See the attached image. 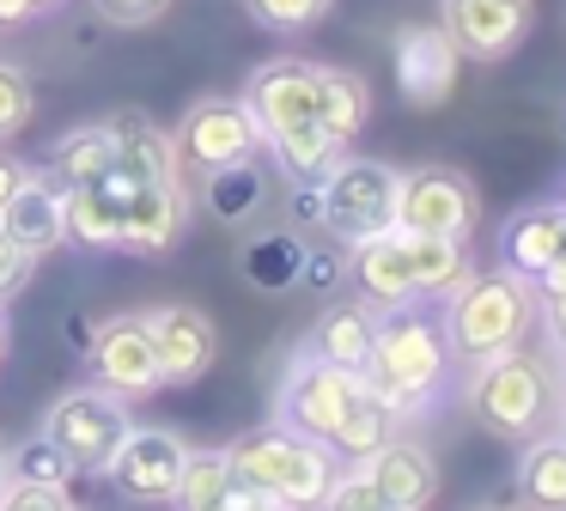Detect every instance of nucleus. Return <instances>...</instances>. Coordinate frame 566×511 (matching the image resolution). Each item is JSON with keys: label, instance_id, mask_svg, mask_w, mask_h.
<instances>
[{"label": "nucleus", "instance_id": "nucleus-30", "mask_svg": "<svg viewBox=\"0 0 566 511\" xmlns=\"http://www.w3.org/2000/svg\"><path fill=\"white\" fill-rule=\"evenodd\" d=\"M366 116H371V85L359 80V73H347V67H323V97H317L323 134L342 140V146H354L359 128H366Z\"/></svg>", "mask_w": 566, "mask_h": 511}, {"label": "nucleus", "instance_id": "nucleus-50", "mask_svg": "<svg viewBox=\"0 0 566 511\" xmlns=\"http://www.w3.org/2000/svg\"><path fill=\"white\" fill-rule=\"evenodd\" d=\"M554 201H560V207H566V182H560V195H554Z\"/></svg>", "mask_w": 566, "mask_h": 511}, {"label": "nucleus", "instance_id": "nucleus-40", "mask_svg": "<svg viewBox=\"0 0 566 511\" xmlns=\"http://www.w3.org/2000/svg\"><path fill=\"white\" fill-rule=\"evenodd\" d=\"M536 316H542V328H548L554 353L566 359V292H548V286H536Z\"/></svg>", "mask_w": 566, "mask_h": 511}, {"label": "nucleus", "instance_id": "nucleus-18", "mask_svg": "<svg viewBox=\"0 0 566 511\" xmlns=\"http://www.w3.org/2000/svg\"><path fill=\"white\" fill-rule=\"evenodd\" d=\"M566 255V207L560 201H536V207H517L500 231V268H512L517 280L542 286L548 268Z\"/></svg>", "mask_w": 566, "mask_h": 511}, {"label": "nucleus", "instance_id": "nucleus-17", "mask_svg": "<svg viewBox=\"0 0 566 511\" xmlns=\"http://www.w3.org/2000/svg\"><path fill=\"white\" fill-rule=\"evenodd\" d=\"M184 238V182L177 177H135L123 195V243L128 255H159Z\"/></svg>", "mask_w": 566, "mask_h": 511}, {"label": "nucleus", "instance_id": "nucleus-5", "mask_svg": "<svg viewBox=\"0 0 566 511\" xmlns=\"http://www.w3.org/2000/svg\"><path fill=\"white\" fill-rule=\"evenodd\" d=\"M457 299L451 311H444V347L457 353V359H488V353H505L517 347V341L530 335V323H536V286L530 280H517L512 268H500V274H475V280H457Z\"/></svg>", "mask_w": 566, "mask_h": 511}, {"label": "nucleus", "instance_id": "nucleus-49", "mask_svg": "<svg viewBox=\"0 0 566 511\" xmlns=\"http://www.w3.org/2000/svg\"><path fill=\"white\" fill-rule=\"evenodd\" d=\"M475 511H517V505H475Z\"/></svg>", "mask_w": 566, "mask_h": 511}, {"label": "nucleus", "instance_id": "nucleus-15", "mask_svg": "<svg viewBox=\"0 0 566 511\" xmlns=\"http://www.w3.org/2000/svg\"><path fill=\"white\" fill-rule=\"evenodd\" d=\"M457 43L444 36V24H408L396 36V85L415 109H439L457 85Z\"/></svg>", "mask_w": 566, "mask_h": 511}, {"label": "nucleus", "instance_id": "nucleus-35", "mask_svg": "<svg viewBox=\"0 0 566 511\" xmlns=\"http://www.w3.org/2000/svg\"><path fill=\"white\" fill-rule=\"evenodd\" d=\"M298 286L329 299L347 286V243H305V262H298Z\"/></svg>", "mask_w": 566, "mask_h": 511}, {"label": "nucleus", "instance_id": "nucleus-1", "mask_svg": "<svg viewBox=\"0 0 566 511\" xmlns=\"http://www.w3.org/2000/svg\"><path fill=\"white\" fill-rule=\"evenodd\" d=\"M444 328L439 316L415 311V304H396L390 316H378V335H371V359H366V389H378L396 414H420L444 384Z\"/></svg>", "mask_w": 566, "mask_h": 511}, {"label": "nucleus", "instance_id": "nucleus-44", "mask_svg": "<svg viewBox=\"0 0 566 511\" xmlns=\"http://www.w3.org/2000/svg\"><path fill=\"white\" fill-rule=\"evenodd\" d=\"M293 219H305V226H317V219H323L317 182H298V195H293Z\"/></svg>", "mask_w": 566, "mask_h": 511}, {"label": "nucleus", "instance_id": "nucleus-38", "mask_svg": "<svg viewBox=\"0 0 566 511\" xmlns=\"http://www.w3.org/2000/svg\"><path fill=\"white\" fill-rule=\"evenodd\" d=\"M0 511H74L67 487H31V481H7Z\"/></svg>", "mask_w": 566, "mask_h": 511}, {"label": "nucleus", "instance_id": "nucleus-12", "mask_svg": "<svg viewBox=\"0 0 566 511\" xmlns=\"http://www.w3.org/2000/svg\"><path fill=\"white\" fill-rule=\"evenodd\" d=\"M86 365L98 372V384L111 396H153L159 389V353H153L147 316H104L98 341H92Z\"/></svg>", "mask_w": 566, "mask_h": 511}, {"label": "nucleus", "instance_id": "nucleus-19", "mask_svg": "<svg viewBox=\"0 0 566 511\" xmlns=\"http://www.w3.org/2000/svg\"><path fill=\"white\" fill-rule=\"evenodd\" d=\"M128 170L116 165L104 182H80V189H62V226L67 243L80 250H116L123 243V195H128Z\"/></svg>", "mask_w": 566, "mask_h": 511}, {"label": "nucleus", "instance_id": "nucleus-20", "mask_svg": "<svg viewBox=\"0 0 566 511\" xmlns=\"http://www.w3.org/2000/svg\"><path fill=\"white\" fill-rule=\"evenodd\" d=\"M366 474L384 487V499H390L396 511H427L432 493H439V462H432V450L415 445V438H402V432H396L378 457H366Z\"/></svg>", "mask_w": 566, "mask_h": 511}, {"label": "nucleus", "instance_id": "nucleus-31", "mask_svg": "<svg viewBox=\"0 0 566 511\" xmlns=\"http://www.w3.org/2000/svg\"><path fill=\"white\" fill-rule=\"evenodd\" d=\"M232 487H238V474H232V457H226V450H189L184 474H177V487H171V505L177 511H213Z\"/></svg>", "mask_w": 566, "mask_h": 511}, {"label": "nucleus", "instance_id": "nucleus-42", "mask_svg": "<svg viewBox=\"0 0 566 511\" xmlns=\"http://www.w3.org/2000/svg\"><path fill=\"white\" fill-rule=\"evenodd\" d=\"M31 177H38V170H31V165H25V158H13V153H0V207L13 201V195H19V189H25V182H31Z\"/></svg>", "mask_w": 566, "mask_h": 511}, {"label": "nucleus", "instance_id": "nucleus-46", "mask_svg": "<svg viewBox=\"0 0 566 511\" xmlns=\"http://www.w3.org/2000/svg\"><path fill=\"white\" fill-rule=\"evenodd\" d=\"M7 481H13V474H7V450H0V493H7Z\"/></svg>", "mask_w": 566, "mask_h": 511}, {"label": "nucleus", "instance_id": "nucleus-23", "mask_svg": "<svg viewBox=\"0 0 566 511\" xmlns=\"http://www.w3.org/2000/svg\"><path fill=\"white\" fill-rule=\"evenodd\" d=\"M104 134H111L116 165H123L128 177H177V146H171V134H165L159 122H147L140 109H116V116L104 122Z\"/></svg>", "mask_w": 566, "mask_h": 511}, {"label": "nucleus", "instance_id": "nucleus-11", "mask_svg": "<svg viewBox=\"0 0 566 511\" xmlns=\"http://www.w3.org/2000/svg\"><path fill=\"white\" fill-rule=\"evenodd\" d=\"M184 457H189V445L177 432H165V426H128V438L116 445L104 474H111V487L123 499L159 505V499H171L177 474H184Z\"/></svg>", "mask_w": 566, "mask_h": 511}, {"label": "nucleus", "instance_id": "nucleus-16", "mask_svg": "<svg viewBox=\"0 0 566 511\" xmlns=\"http://www.w3.org/2000/svg\"><path fill=\"white\" fill-rule=\"evenodd\" d=\"M530 31V0H444V36L457 55L500 61L524 43Z\"/></svg>", "mask_w": 566, "mask_h": 511}, {"label": "nucleus", "instance_id": "nucleus-14", "mask_svg": "<svg viewBox=\"0 0 566 511\" xmlns=\"http://www.w3.org/2000/svg\"><path fill=\"white\" fill-rule=\"evenodd\" d=\"M317 97H323V67H311V61H269L244 85V109L256 116L262 134L317 122Z\"/></svg>", "mask_w": 566, "mask_h": 511}, {"label": "nucleus", "instance_id": "nucleus-24", "mask_svg": "<svg viewBox=\"0 0 566 511\" xmlns=\"http://www.w3.org/2000/svg\"><path fill=\"white\" fill-rule=\"evenodd\" d=\"M298 262H305V243L293 231H262V238L238 243V280L262 299H281L298 286Z\"/></svg>", "mask_w": 566, "mask_h": 511}, {"label": "nucleus", "instance_id": "nucleus-32", "mask_svg": "<svg viewBox=\"0 0 566 511\" xmlns=\"http://www.w3.org/2000/svg\"><path fill=\"white\" fill-rule=\"evenodd\" d=\"M7 474H13V481H31V487H74L80 469L62 457V445H55L50 432H38L7 457Z\"/></svg>", "mask_w": 566, "mask_h": 511}, {"label": "nucleus", "instance_id": "nucleus-25", "mask_svg": "<svg viewBox=\"0 0 566 511\" xmlns=\"http://www.w3.org/2000/svg\"><path fill=\"white\" fill-rule=\"evenodd\" d=\"M396 432H402V414H396L378 389H359L354 408L342 414V426L329 432V450H335V462H366V457H378Z\"/></svg>", "mask_w": 566, "mask_h": 511}, {"label": "nucleus", "instance_id": "nucleus-10", "mask_svg": "<svg viewBox=\"0 0 566 511\" xmlns=\"http://www.w3.org/2000/svg\"><path fill=\"white\" fill-rule=\"evenodd\" d=\"M359 389H366L359 372H342V365H323L311 353H298L281 384V426L298 438H323L329 445V432L342 426V414L354 408Z\"/></svg>", "mask_w": 566, "mask_h": 511}, {"label": "nucleus", "instance_id": "nucleus-41", "mask_svg": "<svg viewBox=\"0 0 566 511\" xmlns=\"http://www.w3.org/2000/svg\"><path fill=\"white\" fill-rule=\"evenodd\" d=\"M92 341H98V316H92V311H67V353L86 359Z\"/></svg>", "mask_w": 566, "mask_h": 511}, {"label": "nucleus", "instance_id": "nucleus-34", "mask_svg": "<svg viewBox=\"0 0 566 511\" xmlns=\"http://www.w3.org/2000/svg\"><path fill=\"white\" fill-rule=\"evenodd\" d=\"M38 116V92H31V73L0 61V140H13L25 122Z\"/></svg>", "mask_w": 566, "mask_h": 511}, {"label": "nucleus", "instance_id": "nucleus-6", "mask_svg": "<svg viewBox=\"0 0 566 511\" xmlns=\"http://www.w3.org/2000/svg\"><path fill=\"white\" fill-rule=\"evenodd\" d=\"M396 189H402V170L378 165V158H335L317 182V201H323V219L317 226L329 231L335 243H366V238H384L396 231Z\"/></svg>", "mask_w": 566, "mask_h": 511}, {"label": "nucleus", "instance_id": "nucleus-37", "mask_svg": "<svg viewBox=\"0 0 566 511\" xmlns=\"http://www.w3.org/2000/svg\"><path fill=\"white\" fill-rule=\"evenodd\" d=\"M92 12H98L104 24H116V31H140V24L165 19L171 0H92Z\"/></svg>", "mask_w": 566, "mask_h": 511}, {"label": "nucleus", "instance_id": "nucleus-4", "mask_svg": "<svg viewBox=\"0 0 566 511\" xmlns=\"http://www.w3.org/2000/svg\"><path fill=\"white\" fill-rule=\"evenodd\" d=\"M463 408L500 438H536L548 432V414H554V377L524 347L488 353V359H469Z\"/></svg>", "mask_w": 566, "mask_h": 511}, {"label": "nucleus", "instance_id": "nucleus-47", "mask_svg": "<svg viewBox=\"0 0 566 511\" xmlns=\"http://www.w3.org/2000/svg\"><path fill=\"white\" fill-rule=\"evenodd\" d=\"M55 7V0H31V12H50Z\"/></svg>", "mask_w": 566, "mask_h": 511}, {"label": "nucleus", "instance_id": "nucleus-45", "mask_svg": "<svg viewBox=\"0 0 566 511\" xmlns=\"http://www.w3.org/2000/svg\"><path fill=\"white\" fill-rule=\"evenodd\" d=\"M542 286H548V292H566V255L548 268V280H542Z\"/></svg>", "mask_w": 566, "mask_h": 511}, {"label": "nucleus", "instance_id": "nucleus-22", "mask_svg": "<svg viewBox=\"0 0 566 511\" xmlns=\"http://www.w3.org/2000/svg\"><path fill=\"white\" fill-rule=\"evenodd\" d=\"M0 226L13 231L19 243H25L31 255H50L67 243V226H62V189H55L50 177H31L25 189L13 195V201L0 207Z\"/></svg>", "mask_w": 566, "mask_h": 511}, {"label": "nucleus", "instance_id": "nucleus-26", "mask_svg": "<svg viewBox=\"0 0 566 511\" xmlns=\"http://www.w3.org/2000/svg\"><path fill=\"white\" fill-rule=\"evenodd\" d=\"M517 499H524V511H566V438L560 432L524 438V457H517Z\"/></svg>", "mask_w": 566, "mask_h": 511}, {"label": "nucleus", "instance_id": "nucleus-48", "mask_svg": "<svg viewBox=\"0 0 566 511\" xmlns=\"http://www.w3.org/2000/svg\"><path fill=\"white\" fill-rule=\"evenodd\" d=\"M0 353H7V316H0Z\"/></svg>", "mask_w": 566, "mask_h": 511}, {"label": "nucleus", "instance_id": "nucleus-29", "mask_svg": "<svg viewBox=\"0 0 566 511\" xmlns=\"http://www.w3.org/2000/svg\"><path fill=\"white\" fill-rule=\"evenodd\" d=\"M262 146H269L274 165H281L293 182H323V170L347 153L342 140H329V134H323V122H293V128H274V134H262Z\"/></svg>", "mask_w": 566, "mask_h": 511}, {"label": "nucleus", "instance_id": "nucleus-13", "mask_svg": "<svg viewBox=\"0 0 566 511\" xmlns=\"http://www.w3.org/2000/svg\"><path fill=\"white\" fill-rule=\"evenodd\" d=\"M147 335H153V353H159V384H177V389L196 384L220 353V335H213L208 311H196V304L147 311Z\"/></svg>", "mask_w": 566, "mask_h": 511}, {"label": "nucleus", "instance_id": "nucleus-3", "mask_svg": "<svg viewBox=\"0 0 566 511\" xmlns=\"http://www.w3.org/2000/svg\"><path fill=\"white\" fill-rule=\"evenodd\" d=\"M226 457H232L238 487L281 499L286 511H317L323 493L335 487V474H342V462H335V450L323 438H298L286 426L244 432L238 445H226Z\"/></svg>", "mask_w": 566, "mask_h": 511}, {"label": "nucleus", "instance_id": "nucleus-27", "mask_svg": "<svg viewBox=\"0 0 566 511\" xmlns=\"http://www.w3.org/2000/svg\"><path fill=\"white\" fill-rule=\"evenodd\" d=\"M208 189H201V207H208L220 226H244V219L262 213L269 201V177H262L256 158H238V165H220V170H201Z\"/></svg>", "mask_w": 566, "mask_h": 511}, {"label": "nucleus", "instance_id": "nucleus-9", "mask_svg": "<svg viewBox=\"0 0 566 511\" xmlns=\"http://www.w3.org/2000/svg\"><path fill=\"white\" fill-rule=\"evenodd\" d=\"M171 146H177V165L220 170V165H238V158H256L262 128L244 109V97H196L177 122Z\"/></svg>", "mask_w": 566, "mask_h": 511}, {"label": "nucleus", "instance_id": "nucleus-33", "mask_svg": "<svg viewBox=\"0 0 566 511\" xmlns=\"http://www.w3.org/2000/svg\"><path fill=\"white\" fill-rule=\"evenodd\" d=\"M317 511H396V505L384 499V487L366 474V462H347V469L335 474V487L323 493Z\"/></svg>", "mask_w": 566, "mask_h": 511}, {"label": "nucleus", "instance_id": "nucleus-8", "mask_svg": "<svg viewBox=\"0 0 566 511\" xmlns=\"http://www.w3.org/2000/svg\"><path fill=\"white\" fill-rule=\"evenodd\" d=\"M128 408L123 396H111V389H74V396H62L50 414H43V432L62 445V457L74 462L80 474H104L116 457V445L128 438Z\"/></svg>", "mask_w": 566, "mask_h": 511}, {"label": "nucleus", "instance_id": "nucleus-2", "mask_svg": "<svg viewBox=\"0 0 566 511\" xmlns=\"http://www.w3.org/2000/svg\"><path fill=\"white\" fill-rule=\"evenodd\" d=\"M347 274L359 280L371 304H415L432 299V292H451L463 268V243L457 238H415V231H384V238H366L347 250Z\"/></svg>", "mask_w": 566, "mask_h": 511}, {"label": "nucleus", "instance_id": "nucleus-52", "mask_svg": "<svg viewBox=\"0 0 566 511\" xmlns=\"http://www.w3.org/2000/svg\"><path fill=\"white\" fill-rule=\"evenodd\" d=\"M560 128H566V116H560Z\"/></svg>", "mask_w": 566, "mask_h": 511}, {"label": "nucleus", "instance_id": "nucleus-7", "mask_svg": "<svg viewBox=\"0 0 566 511\" xmlns=\"http://www.w3.org/2000/svg\"><path fill=\"white\" fill-rule=\"evenodd\" d=\"M481 219V195L463 170L451 165H420L402 177L396 189V231H415V238H457L463 243Z\"/></svg>", "mask_w": 566, "mask_h": 511}, {"label": "nucleus", "instance_id": "nucleus-43", "mask_svg": "<svg viewBox=\"0 0 566 511\" xmlns=\"http://www.w3.org/2000/svg\"><path fill=\"white\" fill-rule=\"evenodd\" d=\"M213 511H286V505H281V499H269V493H250V487H232Z\"/></svg>", "mask_w": 566, "mask_h": 511}, {"label": "nucleus", "instance_id": "nucleus-21", "mask_svg": "<svg viewBox=\"0 0 566 511\" xmlns=\"http://www.w3.org/2000/svg\"><path fill=\"white\" fill-rule=\"evenodd\" d=\"M371 335H378V311H371V304H329V311L311 323L305 353L323 365H342V372H366Z\"/></svg>", "mask_w": 566, "mask_h": 511}, {"label": "nucleus", "instance_id": "nucleus-36", "mask_svg": "<svg viewBox=\"0 0 566 511\" xmlns=\"http://www.w3.org/2000/svg\"><path fill=\"white\" fill-rule=\"evenodd\" d=\"M335 0H244V12L262 31H311Z\"/></svg>", "mask_w": 566, "mask_h": 511}, {"label": "nucleus", "instance_id": "nucleus-39", "mask_svg": "<svg viewBox=\"0 0 566 511\" xmlns=\"http://www.w3.org/2000/svg\"><path fill=\"white\" fill-rule=\"evenodd\" d=\"M31 268H38V255H31L25 243L13 238V231L0 226V304H7L19 286H25V280H31Z\"/></svg>", "mask_w": 566, "mask_h": 511}, {"label": "nucleus", "instance_id": "nucleus-51", "mask_svg": "<svg viewBox=\"0 0 566 511\" xmlns=\"http://www.w3.org/2000/svg\"><path fill=\"white\" fill-rule=\"evenodd\" d=\"M560 438H566V420H560Z\"/></svg>", "mask_w": 566, "mask_h": 511}, {"label": "nucleus", "instance_id": "nucleus-28", "mask_svg": "<svg viewBox=\"0 0 566 511\" xmlns=\"http://www.w3.org/2000/svg\"><path fill=\"white\" fill-rule=\"evenodd\" d=\"M111 170H116V146H111V134H104V122H92V128H74V134L55 140L43 177H50L55 189H80V182H104Z\"/></svg>", "mask_w": 566, "mask_h": 511}]
</instances>
